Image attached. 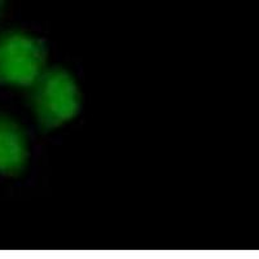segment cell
<instances>
[{
  "label": "cell",
  "instance_id": "6da1fadb",
  "mask_svg": "<svg viewBox=\"0 0 259 259\" xmlns=\"http://www.w3.org/2000/svg\"><path fill=\"white\" fill-rule=\"evenodd\" d=\"M27 103L41 131H52L79 113L82 96L75 78L64 68H46L27 89Z\"/></svg>",
  "mask_w": 259,
  "mask_h": 259
},
{
  "label": "cell",
  "instance_id": "7a4b0ae2",
  "mask_svg": "<svg viewBox=\"0 0 259 259\" xmlns=\"http://www.w3.org/2000/svg\"><path fill=\"white\" fill-rule=\"evenodd\" d=\"M47 47L22 30L0 34V85L27 90L47 68Z\"/></svg>",
  "mask_w": 259,
  "mask_h": 259
},
{
  "label": "cell",
  "instance_id": "3957f363",
  "mask_svg": "<svg viewBox=\"0 0 259 259\" xmlns=\"http://www.w3.org/2000/svg\"><path fill=\"white\" fill-rule=\"evenodd\" d=\"M29 159V139L15 118L0 113V174H22Z\"/></svg>",
  "mask_w": 259,
  "mask_h": 259
},
{
  "label": "cell",
  "instance_id": "277c9868",
  "mask_svg": "<svg viewBox=\"0 0 259 259\" xmlns=\"http://www.w3.org/2000/svg\"><path fill=\"white\" fill-rule=\"evenodd\" d=\"M4 6H6V0H0V17H2V15H3Z\"/></svg>",
  "mask_w": 259,
  "mask_h": 259
}]
</instances>
